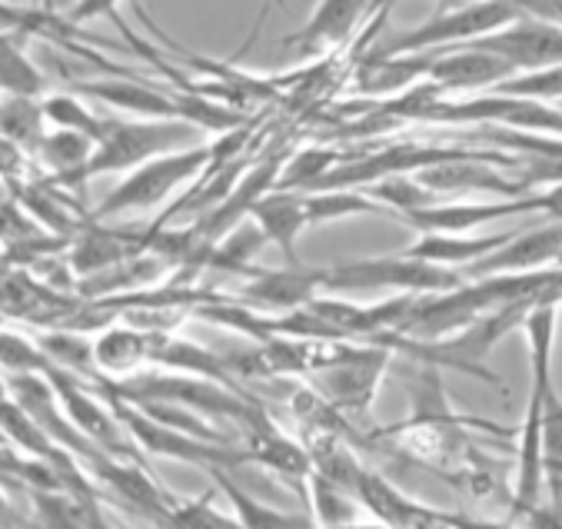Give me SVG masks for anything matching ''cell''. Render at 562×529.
Listing matches in <instances>:
<instances>
[{"label": "cell", "instance_id": "6da1fadb", "mask_svg": "<svg viewBox=\"0 0 562 529\" xmlns=\"http://www.w3.org/2000/svg\"><path fill=\"white\" fill-rule=\"evenodd\" d=\"M200 144V131L193 124L183 121H137V117H106V131L97 140L90 160L83 164V170L67 180L60 190L70 193H83V187L97 177L106 173H131L140 164L173 154V150H187Z\"/></svg>", "mask_w": 562, "mask_h": 529}, {"label": "cell", "instance_id": "7a4b0ae2", "mask_svg": "<svg viewBox=\"0 0 562 529\" xmlns=\"http://www.w3.org/2000/svg\"><path fill=\"white\" fill-rule=\"evenodd\" d=\"M439 127H506L529 134H562V111L552 103L509 97V93H473V97H446L436 93L413 114V124Z\"/></svg>", "mask_w": 562, "mask_h": 529}, {"label": "cell", "instance_id": "3957f363", "mask_svg": "<svg viewBox=\"0 0 562 529\" xmlns=\"http://www.w3.org/2000/svg\"><path fill=\"white\" fill-rule=\"evenodd\" d=\"M206 167H210V144H196L187 150L154 157V160L140 164L137 170L124 173V180L87 214V224H106V221L124 217V214L154 210L167 196H173L180 187L193 183Z\"/></svg>", "mask_w": 562, "mask_h": 529}, {"label": "cell", "instance_id": "277c9868", "mask_svg": "<svg viewBox=\"0 0 562 529\" xmlns=\"http://www.w3.org/2000/svg\"><path fill=\"white\" fill-rule=\"evenodd\" d=\"M467 277L439 263L416 260L409 254H383L363 260H344L326 267V293H373V290H400V293H446L460 286Z\"/></svg>", "mask_w": 562, "mask_h": 529}, {"label": "cell", "instance_id": "5b68a950", "mask_svg": "<svg viewBox=\"0 0 562 529\" xmlns=\"http://www.w3.org/2000/svg\"><path fill=\"white\" fill-rule=\"evenodd\" d=\"M522 11L513 0H480V4L467 8H442L419 27L403 31L390 44L376 47L373 54L383 57H400V54H426V50H449V47H463L470 41H480L513 21H519Z\"/></svg>", "mask_w": 562, "mask_h": 529}, {"label": "cell", "instance_id": "8992f818", "mask_svg": "<svg viewBox=\"0 0 562 529\" xmlns=\"http://www.w3.org/2000/svg\"><path fill=\"white\" fill-rule=\"evenodd\" d=\"M100 393L103 399L114 406L117 419L124 423V430L131 434V440L137 443V450L150 453V457H167V460H180V463H190L203 473L210 470H237V466H247V450H234V443H206V440H196V437H187L173 427H164L154 416H147L140 406H134L131 399L117 396L114 390H106L100 383Z\"/></svg>", "mask_w": 562, "mask_h": 529}, {"label": "cell", "instance_id": "52a82bcc", "mask_svg": "<svg viewBox=\"0 0 562 529\" xmlns=\"http://www.w3.org/2000/svg\"><path fill=\"white\" fill-rule=\"evenodd\" d=\"M393 357L396 353L386 344H363L350 360L313 373L310 386L319 390L350 423L370 419L376 393H380V386L386 380V370H390Z\"/></svg>", "mask_w": 562, "mask_h": 529}, {"label": "cell", "instance_id": "ba28073f", "mask_svg": "<svg viewBox=\"0 0 562 529\" xmlns=\"http://www.w3.org/2000/svg\"><path fill=\"white\" fill-rule=\"evenodd\" d=\"M463 47L496 54L516 74H529V70L562 64V24L522 14L519 21H513V24H506V27H499V31L480 37V41H470Z\"/></svg>", "mask_w": 562, "mask_h": 529}, {"label": "cell", "instance_id": "9c48e42d", "mask_svg": "<svg viewBox=\"0 0 562 529\" xmlns=\"http://www.w3.org/2000/svg\"><path fill=\"white\" fill-rule=\"evenodd\" d=\"M74 93L97 100L103 108L137 117V121H183L180 90H160L134 74H124V77L106 74L100 80H77Z\"/></svg>", "mask_w": 562, "mask_h": 529}, {"label": "cell", "instance_id": "30bf717a", "mask_svg": "<svg viewBox=\"0 0 562 529\" xmlns=\"http://www.w3.org/2000/svg\"><path fill=\"white\" fill-rule=\"evenodd\" d=\"M539 196L522 200H439L423 210H409V214L396 217L400 224L413 227L416 234H473L476 227L513 217V214H536Z\"/></svg>", "mask_w": 562, "mask_h": 529}, {"label": "cell", "instance_id": "8fae6325", "mask_svg": "<svg viewBox=\"0 0 562 529\" xmlns=\"http://www.w3.org/2000/svg\"><path fill=\"white\" fill-rule=\"evenodd\" d=\"M353 496L373 516V522H380L386 529H449V513L416 503L400 486H393L386 476H380L367 466L353 486Z\"/></svg>", "mask_w": 562, "mask_h": 529}, {"label": "cell", "instance_id": "7c38bea8", "mask_svg": "<svg viewBox=\"0 0 562 529\" xmlns=\"http://www.w3.org/2000/svg\"><path fill=\"white\" fill-rule=\"evenodd\" d=\"M509 77H516V70L503 57L476 50V47L436 50V60H432V67L426 74V80L436 83L446 97L449 93H463V97L490 93Z\"/></svg>", "mask_w": 562, "mask_h": 529}, {"label": "cell", "instance_id": "4fadbf2b", "mask_svg": "<svg viewBox=\"0 0 562 529\" xmlns=\"http://www.w3.org/2000/svg\"><path fill=\"white\" fill-rule=\"evenodd\" d=\"M319 290H326V267H277V270H250V280L244 283V303L250 309L267 306V309H303L310 306Z\"/></svg>", "mask_w": 562, "mask_h": 529}, {"label": "cell", "instance_id": "5bb4252c", "mask_svg": "<svg viewBox=\"0 0 562 529\" xmlns=\"http://www.w3.org/2000/svg\"><path fill=\"white\" fill-rule=\"evenodd\" d=\"M247 437V466H263L267 473L280 476L283 483H293V489L306 493V480L313 473V460H310V450L300 447L296 440H290L286 434H280L277 423L260 413L250 427L244 430Z\"/></svg>", "mask_w": 562, "mask_h": 529}, {"label": "cell", "instance_id": "9a60e30c", "mask_svg": "<svg viewBox=\"0 0 562 529\" xmlns=\"http://www.w3.org/2000/svg\"><path fill=\"white\" fill-rule=\"evenodd\" d=\"M562 260V221H549L542 227L516 234L509 244H503L496 254L470 267L463 277H490V273H522V270H542Z\"/></svg>", "mask_w": 562, "mask_h": 529}, {"label": "cell", "instance_id": "2e32d148", "mask_svg": "<svg viewBox=\"0 0 562 529\" xmlns=\"http://www.w3.org/2000/svg\"><path fill=\"white\" fill-rule=\"evenodd\" d=\"M144 250H147V230L121 234V230H106V224H83L67 250V267L77 280H87L110 267L134 260Z\"/></svg>", "mask_w": 562, "mask_h": 529}, {"label": "cell", "instance_id": "e0dca14e", "mask_svg": "<svg viewBox=\"0 0 562 529\" xmlns=\"http://www.w3.org/2000/svg\"><path fill=\"white\" fill-rule=\"evenodd\" d=\"M373 0H319L316 11L306 18V24L300 31H293L290 37H283L280 44L290 50H303V54H316L323 47L344 44L357 24L370 14Z\"/></svg>", "mask_w": 562, "mask_h": 529}, {"label": "cell", "instance_id": "ac0fdd59", "mask_svg": "<svg viewBox=\"0 0 562 529\" xmlns=\"http://www.w3.org/2000/svg\"><path fill=\"white\" fill-rule=\"evenodd\" d=\"M513 237H516V230H503V234H476V230L473 234H419L416 244H409L403 254L467 273L470 267H476L480 260L496 254Z\"/></svg>", "mask_w": 562, "mask_h": 529}, {"label": "cell", "instance_id": "d6986e66", "mask_svg": "<svg viewBox=\"0 0 562 529\" xmlns=\"http://www.w3.org/2000/svg\"><path fill=\"white\" fill-rule=\"evenodd\" d=\"M250 217L263 230L267 244H273L286 257V263H300L296 240L310 227V221H306V203H303V193L300 190H280V187H273L270 193H263L257 200V206L250 210Z\"/></svg>", "mask_w": 562, "mask_h": 529}, {"label": "cell", "instance_id": "ffe728a7", "mask_svg": "<svg viewBox=\"0 0 562 529\" xmlns=\"http://www.w3.org/2000/svg\"><path fill=\"white\" fill-rule=\"evenodd\" d=\"M150 350H154V334L137 330L131 324H110L93 337V363L100 380H127L150 367Z\"/></svg>", "mask_w": 562, "mask_h": 529}, {"label": "cell", "instance_id": "44dd1931", "mask_svg": "<svg viewBox=\"0 0 562 529\" xmlns=\"http://www.w3.org/2000/svg\"><path fill=\"white\" fill-rule=\"evenodd\" d=\"M436 60V50L426 54H400V57H383L370 54L357 74V90L367 93L370 100H393L406 93L409 87L423 83L429 67Z\"/></svg>", "mask_w": 562, "mask_h": 529}, {"label": "cell", "instance_id": "7402d4cb", "mask_svg": "<svg viewBox=\"0 0 562 529\" xmlns=\"http://www.w3.org/2000/svg\"><path fill=\"white\" fill-rule=\"evenodd\" d=\"M150 367H164L170 373H190V376H206V380H216V383H227L234 386V373L231 367L223 363L220 353L200 347V344H190V340H180L173 334H154V350H150Z\"/></svg>", "mask_w": 562, "mask_h": 529}, {"label": "cell", "instance_id": "603a6c76", "mask_svg": "<svg viewBox=\"0 0 562 529\" xmlns=\"http://www.w3.org/2000/svg\"><path fill=\"white\" fill-rule=\"evenodd\" d=\"M210 476L216 480V486L223 493H227L234 516L244 529H316L313 519H306V516H293V513H283L270 503H260L254 493H247L244 486L234 483L231 470H210Z\"/></svg>", "mask_w": 562, "mask_h": 529}, {"label": "cell", "instance_id": "cb8c5ba5", "mask_svg": "<svg viewBox=\"0 0 562 529\" xmlns=\"http://www.w3.org/2000/svg\"><path fill=\"white\" fill-rule=\"evenodd\" d=\"M27 34H0V93L47 97V77L27 54Z\"/></svg>", "mask_w": 562, "mask_h": 529}, {"label": "cell", "instance_id": "d4e9b609", "mask_svg": "<svg viewBox=\"0 0 562 529\" xmlns=\"http://www.w3.org/2000/svg\"><path fill=\"white\" fill-rule=\"evenodd\" d=\"M303 203H306V221L310 227H319V224H333V221H347V217H383L390 210L373 200L367 190H357V187H333V190H310L303 193Z\"/></svg>", "mask_w": 562, "mask_h": 529}, {"label": "cell", "instance_id": "484cf974", "mask_svg": "<svg viewBox=\"0 0 562 529\" xmlns=\"http://www.w3.org/2000/svg\"><path fill=\"white\" fill-rule=\"evenodd\" d=\"M93 140L83 137V134H74V131H47L44 144L37 147L34 160L44 167V180L54 183V187H64L67 180H74L83 164L90 160L93 154Z\"/></svg>", "mask_w": 562, "mask_h": 529}, {"label": "cell", "instance_id": "4316f807", "mask_svg": "<svg viewBox=\"0 0 562 529\" xmlns=\"http://www.w3.org/2000/svg\"><path fill=\"white\" fill-rule=\"evenodd\" d=\"M306 496H310V506H313L310 519H313L316 529H347V526L360 522V509H363L360 499L350 489L319 476L316 470L306 480Z\"/></svg>", "mask_w": 562, "mask_h": 529}, {"label": "cell", "instance_id": "83f0119b", "mask_svg": "<svg viewBox=\"0 0 562 529\" xmlns=\"http://www.w3.org/2000/svg\"><path fill=\"white\" fill-rule=\"evenodd\" d=\"M44 100V97H41ZM34 97H0V137L21 144L31 157L47 137V117Z\"/></svg>", "mask_w": 562, "mask_h": 529}, {"label": "cell", "instance_id": "f1b7e54d", "mask_svg": "<svg viewBox=\"0 0 562 529\" xmlns=\"http://www.w3.org/2000/svg\"><path fill=\"white\" fill-rule=\"evenodd\" d=\"M267 247L263 230L257 227L254 217L240 221L231 234H223L210 250H206V270H223V273H250L254 257Z\"/></svg>", "mask_w": 562, "mask_h": 529}, {"label": "cell", "instance_id": "f546056e", "mask_svg": "<svg viewBox=\"0 0 562 529\" xmlns=\"http://www.w3.org/2000/svg\"><path fill=\"white\" fill-rule=\"evenodd\" d=\"M41 108H44V117H47V127L50 131H74V134H83L90 137L93 144L103 137L106 131V117H100L87 97L74 93V90H60V93H47L41 100Z\"/></svg>", "mask_w": 562, "mask_h": 529}, {"label": "cell", "instance_id": "4dcf8cb0", "mask_svg": "<svg viewBox=\"0 0 562 529\" xmlns=\"http://www.w3.org/2000/svg\"><path fill=\"white\" fill-rule=\"evenodd\" d=\"M37 347L44 350V357L50 360V367L74 373V376H87L97 380V363H93V340L83 337V330H47L37 337Z\"/></svg>", "mask_w": 562, "mask_h": 529}, {"label": "cell", "instance_id": "1f68e13d", "mask_svg": "<svg viewBox=\"0 0 562 529\" xmlns=\"http://www.w3.org/2000/svg\"><path fill=\"white\" fill-rule=\"evenodd\" d=\"M542 470L549 503H562V396L555 383L542 396Z\"/></svg>", "mask_w": 562, "mask_h": 529}, {"label": "cell", "instance_id": "d6a6232c", "mask_svg": "<svg viewBox=\"0 0 562 529\" xmlns=\"http://www.w3.org/2000/svg\"><path fill=\"white\" fill-rule=\"evenodd\" d=\"M340 160H344V154L336 150V147H323V144L303 147L290 160H283L277 187L280 190H300V193L303 190H316L336 167H340Z\"/></svg>", "mask_w": 562, "mask_h": 529}, {"label": "cell", "instance_id": "836d02e7", "mask_svg": "<svg viewBox=\"0 0 562 529\" xmlns=\"http://www.w3.org/2000/svg\"><path fill=\"white\" fill-rule=\"evenodd\" d=\"M367 193L373 200H380L386 210H390V217H403L409 214V210H423V206H432L439 203V196L432 190H426L416 173H393V177H383L380 183L367 187Z\"/></svg>", "mask_w": 562, "mask_h": 529}, {"label": "cell", "instance_id": "e575fe53", "mask_svg": "<svg viewBox=\"0 0 562 529\" xmlns=\"http://www.w3.org/2000/svg\"><path fill=\"white\" fill-rule=\"evenodd\" d=\"M496 93L526 97V100H539V103H562V64L529 70V74H516V77L503 80L496 87Z\"/></svg>", "mask_w": 562, "mask_h": 529}, {"label": "cell", "instance_id": "d590c367", "mask_svg": "<svg viewBox=\"0 0 562 529\" xmlns=\"http://www.w3.org/2000/svg\"><path fill=\"white\" fill-rule=\"evenodd\" d=\"M0 370L8 373H50V360L37 347V340H24L21 334H11L0 327Z\"/></svg>", "mask_w": 562, "mask_h": 529}, {"label": "cell", "instance_id": "8d00e7d4", "mask_svg": "<svg viewBox=\"0 0 562 529\" xmlns=\"http://www.w3.org/2000/svg\"><path fill=\"white\" fill-rule=\"evenodd\" d=\"M31 154L21 147V144H14V140H8V137H0V183H4L8 190H18V187H24L31 177H27V170H31Z\"/></svg>", "mask_w": 562, "mask_h": 529}, {"label": "cell", "instance_id": "74e56055", "mask_svg": "<svg viewBox=\"0 0 562 529\" xmlns=\"http://www.w3.org/2000/svg\"><path fill=\"white\" fill-rule=\"evenodd\" d=\"M513 4L529 18H546L562 24V0H513Z\"/></svg>", "mask_w": 562, "mask_h": 529}, {"label": "cell", "instance_id": "f35d334b", "mask_svg": "<svg viewBox=\"0 0 562 529\" xmlns=\"http://www.w3.org/2000/svg\"><path fill=\"white\" fill-rule=\"evenodd\" d=\"M449 529H516V522L476 519V516H463V513H449Z\"/></svg>", "mask_w": 562, "mask_h": 529}, {"label": "cell", "instance_id": "ab89813d", "mask_svg": "<svg viewBox=\"0 0 562 529\" xmlns=\"http://www.w3.org/2000/svg\"><path fill=\"white\" fill-rule=\"evenodd\" d=\"M0 529H27V519L21 516V509L11 503L4 489H0Z\"/></svg>", "mask_w": 562, "mask_h": 529}, {"label": "cell", "instance_id": "60d3db41", "mask_svg": "<svg viewBox=\"0 0 562 529\" xmlns=\"http://www.w3.org/2000/svg\"><path fill=\"white\" fill-rule=\"evenodd\" d=\"M536 196H539V210H542V214H549V221H562V183H555V187H549V190H542Z\"/></svg>", "mask_w": 562, "mask_h": 529}, {"label": "cell", "instance_id": "b9f144b4", "mask_svg": "<svg viewBox=\"0 0 562 529\" xmlns=\"http://www.w3.org/2000/svg\"><path fill=\"white\" fill-rule=\"evenodd\" d=\"M37 8L47 11V14H57V0H37Z\"/></svg>", "mask_w": 562, "mask_h": 529}, {"label": "cell", "instance_id": "7bdbcfd3", "mask_svg": "<svg viewBox=\"0 0 562 529\" xmlns=\"http://www.w3.org/2000/svg\"><path fill=\"white\" fill-rule=\"evenodd\" d=\"M446 8H467V4H480V0H442Z\"/></svg>", "mask_w": 562, "mask_h": 529}, {"label": "cell", "instance_id": "ee69618b", "mask_svg": "<svg viewBox=\"0 0 562 529\" xmlns=\"http://www.w3.org/2000/svg\"><path fill=\"white\" fill-rule=\"evenodd\" d=\"M347 529H386V526H380V522H370V526H360V522H357V526H347Z\"/></svg>", "mask_w": 562, "mask_h": 529}, {"label": "cell", "instance_id": "f6af8a7d", "mask_svg": "<svg viewBox=\"0 0 562 529\" xmlns=\"http://www.w3.org/2000/svg\"><path fill=\"white\" fill-rule=\"evenodd\" d=\"M4 247H8V237H4V227H0V254H4Z\"/></svg>", "mask_w": 562, "mask_h": 529}, {"label": "cell", "instance_id": "bcb514c9", "mask_svg": "<svg viewBox=\"0 0 562 529\" xmlns=\"http://www.w3.org/2000/svg\"><path fill=\"white\" fill-rule=\"evenodd\" d=\"M273 4H277V8H283V4H286V0H273Z\"/></svg>", "mask_w": 562, "mask_h": 529}]
</instances>
